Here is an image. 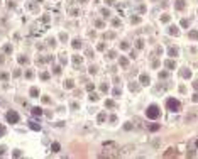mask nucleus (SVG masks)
Listing matches in <instances>:
<instances>
[{
    "label": "nucleus",
    "instance_id": "44",
    "mask_svg": "<svg viewBox=\"0 0 198 159\" xmlns=\"http://www.w3.org/2000/svg\"><path fill=\"white\" fill-rule=\"evenodd\" d=\"M95 26H97V27H103V22H102V21H97Z\"/></svg>",
    "mask_w": 198,
    "mask_h": 159
},
{
    "label": "nucleus",
    "instance_id": "28",
    "mask_svg": "<svg viewBox=\"0 0 198 159\" xmlns=\"http://www.w3.org/2000/svg\"><path fill=\"white\" fill-rule=\"evenodd\" d=\"M142 48H144V41L139 39V41H137V49H142Z\"/></svg>",
    "mask_w": 198,
    "mask_h": 159
},
{
    "label": "nucleus",
    "instance_id": "13",
    "mask_svg": "<svg viewBox=\"0 0 198 159\" xmlns=\"http://www.w3.org/2000/svg\"><path fill=\"white\" fill-rule=\"evenodd\" d=\"M59 149H61V146H59L58 142H52V144H51V151H52V152H59Z\"/></svg>",
    "mask_w": 198,
    "mask_h": 159
},
{
    "label": "nucleus",
    "instance_id": "10",
    "mask_svg": "<svg viewBox=\"0 0 198 159\" xmlns=\"http://www.w3.org/2000/svg\"><path fill=\"white\" fill-rule=\"evenodd\" d=\"M168 32H169L171 36H178V34H179V31H178V27H176V26H171V27L168 29Z\"/></svg>",
    "mask_w": 198,
    "mask_h": 159
},
{
    "label": "nucleus",
    "instance_id": "32",
    "mask_svg": "<svg viewBox=\"0 0 198 159\" xmlns=\"http://www.w3.org/2000/svg\"><path fill=\"white\" fill-rule=\"evenodd\" d=\"M124 129H125V130H130V129H132V124H129V122L124 124Z\"/></svg>",
    "mask_w": 198,
    "mask_h": 159
},
{
    "label": "nucleus",
    "instance_id": "55",
    "mask_svg": "<svg viewBox=\"0 0 198 159\" xmlns=\"http://www.w3.org/2000/svg\"><path fill=\"white\" fill-rule=\"evenodd\" d=\"M80 2H85V0H80Z\"/></svg>",
    "mask_w": 198,
    "mask_h": 159
},
{
    "label": "nucleus",
    "instance_id": "49",
    "mask_svg": "<svg viewBox=\"0 0 198 159\" xmlns=\"http://www.w3.org/2000/svg\"><path fill=\"white\" fill-rule=\"evenodd\" d=\"M166 76H168V73H164V71H163V73H159V78H166Z\"/></svg>",
    "mask_w": 198,
    "mask_h": 159
},
{
    "label": "nucleus",
    "instance_id": "12",
    "mask_svg": "<svg viewBox=\"0 0 198 159\" xmlns=\"http://www.w3.org/2000/svg\"><path fill=\"white\" fill-rule=\"evenodd\" d=\"M179 74H181L183 78H191V71H190V69H181V71H179Z\"/></svg>",
    "mask_w": 198,
    "mask_h": 159
},
{
    "label": "nucleus",
    "instance_id": "56",
    "mask_svg": "<svg viewBox=\"0 0 198 159\" xmlns=\"http://www.w3.org/2000/svg\"><path fill=\"white\" fill-rule=\"evenodd\" d=\"M39 2H42V0H39Z\"/></svg>",
    "mask_w": 198,
    "mask_h": 159
},
{
    "label": "nucleus",
    "instance_id": "27",
    "mask_svg": "<svg viewBox=\"0 0 198 159\" xmlns=\"http://www.w3.org/2000/svg\"><path fill=\"white\" fill-rule=\"evenodd\" d=\"M4 51H5V53H12V46H10V44H5V46H4Z\"/></svg>",
    "mask_w": 198,
    "mask_h": 159
},
{
    "label": "nucleus",
    "instance_id": "39",
    "mask_svg": "<svg viewBox=\"0 0 198 159\" xmlns=\"http://www.w3.org/2000/svg\"><path fill=\"white\" fill-rule=\"evenodd\" d=\"M93 88H95V86H93V85H92V83H88V85H86V90H88V91H92V90H93Z\"/></svg>",
    "mask_w": 198,
    "mask_h": 159
},
{
    "label": "nucleus",
    "instance_id": "7",
    "mask_svg": "<svg viewBox=\"0 0 198 159\" xmlns=\"http://www.w3.org/2000/svg\"><path fill=\"white\" fill-rule=\"evenodd\" d=\"M29 127H31L32 130H36V132H39V130H41V125H39L37 122H34V120H31V122H29Z\"/></svg>",
    "mask_w": 198,
    "mask_h": 159
},
{
    "label": "nucleus",
    "instance_id": "2",
    "mask_svg": "<svg viewBox=\"0 0 198 159\" xmlns=\"http://www.w3.org/2000/svg\"><path fill=\"white\" fill-rule=\"evenodd\" d=\"M146 115H147V118H157L159 117V108H157V105H151V107H147V110H146Z\"/></svg>",
    "mask_w": 198,
    "mask_h": 159
},
{
    "label": "nucleus",
    "instance_id": "42",
    "mask_svg": "<svg viewBox=\"0 0 198 159\" xmlns=\"http://www.w3.org/2000/svg\"><path fill=\"white\" fill-rule=\"evenodd\" d=\"M0 78H2V80H7L9 74H7V73H0Z\"/></svg>",
    "mask_w": 198,
    "mask_h": 159
},
{
    "label": "nucleus",
    "instance_id": "19",
    "mask_svg": "<svg viewBox=\"0 0 198 159\" xmlns=\"http://www.w3.org/2000/svg\"><path fill=\"white\" fill-rule=\"evenodd\" d=\"M176 9H179V10L185 9V0H178L176 2Z\"/></svg>",
    "mask_w": 198,
    "mask_h": 159
},
{
    "label": "nucleus",
    "instance_id": "26",
    "mask_svg": "<svg viewBox=\"0 0 198 159\" xmlns=\"http://www.w3.org/2000/svg\"><path fill=\"white\" fill-rule=\"evenodd\" d=\"M88 98H90L92 102H97V100H98V96H97L95 93H90V96H88Z\"/></svg>",
    "mask_w": 198,
    "mask_h": 159
},
{
    "label": "nucleus",
    "instance_id": "9",
    "mask_svg": "<svg viewBox=\"0 0 198 159\" xmlns=\"http://www.w3.org/2000/svg\"><path fill=\"white\" fill-rule=\"evenodd\" d=\"M164 64H166V68H168V69H174V68H176V63L173 61V59H168V61H166Z\"/></svg>",
    "mask_w": 198,
    "mask_h": 159
},
{
    "label": "nucleus",
    "instance_id": "51",
    "mask_svg": "<svg viewBox=\"0 0 198 159\" xmlns=\"http://www.w3.org/2000/svg\"><path fill=\"white\" fill-rule=\"evenodd\" d=\"M193 88H195V90H198V80H196V81H193Z\"/></svg>",
    "mask_w": 198,
    "mask_h": 159
},
{
    "label": "nucleus",
    "instance_id": "17",
    "mask_svg": "<svg viewBox=\"0 0 198 159\" xmlns=\"http://www.w3.org/2000/svg\"><path fill=\"white\" fill-rule=\"evenodd\" d=\"M81 61H83V58H81V56H75V58H73V63H75V66L81 64Z\"/></svg>",
    "mask_w": 198,
    "mask_h": 159
},
{
    "label": "nucleus",
    "instance_id": "33",
    "mask_svg": "<svg viewBox=\"0 0 198 159\" xmlns=\"http://www.w3.org/2000/svg\"><path fill=\"white\" fill-rule=\"evenodd\" d=\"M139 22H141L139 17H132V24H139Z\"/></svg>",
    "mask_w": 198,
    "mask_h": 159
},
{
    "label": "nucleus",
    "instance_id": "54",
    "mask_svg": "<svg viewBox=\"0 0 198 159\" xmlns=\"http://www.w3.org/2000/svg\"><path fill=\"white\" fill-rule=\"evenodd\" d=\"M195 144H196V147H198V141H196V142H195Z\"/></svg>",
    "mask_w": 198,
    "mask_h": 159
},
{
    "label": "nucleus",
    "instance_id": "22",
    "mask_svg": "<svg viewBox=\"0 0 198 159\" xmlns=\"http://www.w3.org/2000/svg\"><path fill=\"white\" fill-rule=\"evenodd\" d=\"M169 21H171V17H169V15H163V17H161V22H164V24H168Z\"/></svg>",
    "mask_w": 198,
    "mask_h": 159
},
{
    "label": "nucleus",
    "instance_id": "3",
    "mask_svg": "<svg viewBox=\"0 0 198 159\" xmlns=\"http://www.w3.org/2000/svg\"><path fill=\"white\" fill-rule=\"evenodd\" d=\"M7 122L9 124H17V122H19V113H17V112H14V110H10V112H7Z\"/></svg>",
    "mask_w": 198,
    "mask_h": 159
},
{
    "label": "nucleus",
    "instance_id": "6",
    "mask_svg": "<svg viewBox=\"0 0 198 159\" xmlns=\"http://www.w3.org/2000/svg\"><path fill=\"white\" fill-rule=\"evenodd\" d=\"M139 80H141V85H144V86L151 83V80H149V76H147V74H141V78H139Z\"/></svg>",
    "mask_w": 198,
    "mask_h": 159
},
{
    "label": "nucleus",
    "instance_id": "29",
    "mask_svg": "<svg viewBox=\"0 0 198 159\" xmlns=\"http://www.w3.org/2000/svg\"><path fill=\"white\" fill-rule=\"evenodd\" d=\"M129 88H130L132 91H137V90H139V86H137V85H134V83H130V85H129Z\"/></svg>",
    "mask_w": 198,
    "mask_h": 159
},
{
    "label": "nucleus",
    "instance_id": "38",
    "mask_svg": "<svg viewBox=\"0 0 198 159\" xmlns=\"http://www.w3.org/2000/svg\"><path fill=\"white\" fill-rule=\"evenodd\" d=\"M4 134H5V127H4V125H0V137H2Z\"/></svg>",
    "mask_w": 198,
    "mask_h": 159
},
{
    "label": "nucleus",
    "instance_id": "37",
    "mask_svg": "<svg viewBox=\"0 0 198 159\" xmlns=\"http://www.w3.org/2000/svg\"><path fill=\"white\" fill-rule=\"evenodd\" d=\"M41 78H42V80H49V73H42Z\"/></svg>",
    "mask_w": 198,
    "mask_h": 159
},
{
    "label": "nucleus",
    "instance_id": "46",
    "mask_svg": "<svg viewBox=\"0 0 198 159\" xmlns=\"http://www.w3.org/2000/svg\"><path fill=\"white\" fill-rule=\"evenodd\" d=\"M114 95L119 96V95H120V88H115V90H114Z\"/></svg>",
    "mask_w": 198,
    "mask_h": 159
},
{
    "label": "nucleus",
    "instance_id": "25",
    "mask_svg": "<svg viewBox=\"0 0 198 159\" xmlns=\"http://www.w3.org/2000/svg\"><path fill=\"white\" fill-rule=\"evenodd\" d=\"M97 120H98V124L105 122V113H100V115H98V118H97Z\"/></svg>",
    "mask_w": 198,
    "mask_h": 159
},
{
    "label": "nucleus",
    "instance_id": "16",
    "mask_svg": "<svg viewBox=\"0 0 198 159\" xmlns=\"http://www.w3.org/2000/svg\"><path fill=\"white\" fill-rule=\"evenodd\" d=\"M159 129H161L159 124H152V125H149V130H151V132H157Z\"/></svg>",
    "mask_w": 198,
    "mask_h": 159
},
{
    "label": "nucleus",
    "instance_id": "50",
    "mask_svg": "<svg viewBox=\"0 0 198 159\" xmlns=\"http://www.w3.org/2000/svg\"><path fill=\"white\" fill-rule=\"evenodd\" d=\"M105 4L107 5H114V0H105Z\"/></svg>",
    "mask_w": 198,
    "mask_h": 159
},
{
    "label": "nucleus",
    "instance_id": "21",
    "mask_svg": "<svg viewBox=\"0 0 198 159\" xmlns=\"http://www.w3.org/2000/svg\"><path fill=\"white\" fill-rule=\"evenodd\" d=\"M19 63H21V64H27V63H29V59H27L26 56H19Z\"/></svg>",
    "mask_w": 198,
    "mask_h": 159
},
{
    "label": "nucleus",
    "instance_id": "23",
    "mask_svg": "<svg viewBox=\"0 0 198 159\" xmlns=\"http://www.w3.org/2000/svg\"><path fill=\"white\" fill-rule=\"evenodd\" d=\"M120 64H122V66H127V64H129V61H127V58H124V56H120Z\"/></svg>",
    "mask_w": 198,
    "mask_h": 159
},
{
    "label": "nucleus",
    "instance_id": "47",
    "mask_svg": "<svg viewBox=\"0 0 198 159\" xmlns=\"http://www.w3.org/2000/svg\"><path fill=\"white\" fill-rule=\"evenodd\" d=\"M109 58H115V51H109Z\"/></svg>",
    "mask_w": 198,
    "mask_h": 159
},
{
    "label": "nucleus",
    "instance_id": "24",
    "mask_svg": "<svg viewBox=\"0 0 198 159\" xmlns=\"http://www.w3.org/2000/svg\"><path fill=\"white\" fill-rule=\"evenodd\" d=\"M105 107H109V108H112V107H115V103H114V100H107V102H105Z\"/></svg>",
    "mask_w": 198,
    "mask_h": 159
},
{
    "label": "nucleus",
    "instance_id": "45",
    "mask_svg": "<svg viewBox=\"0 0 198 159\" xmlns=\"http://www.w3.org/2000/svg\"><path fill=\"white\" fill-rule=\"evenodd\" d=\"M97 49H98V51H103V49H105V44H98Z\"/></svg>",
    "mask_w": 198,
    "mask_h": 159
},
{
    "label": "nucleus",
    "instance_id": "53",
    "mask_svg": "<svg viewBox=\"0 0 198 159\" xmlns=\"http://www.w3.org/2000/svg\"><path fill=\"white\" fill-rule=\"evenodd\" d=\"M4 152H5V147H4V146H2V147H0V156H2V154H4Z\"/></svg>",
    "mask_w": 198,
    "mask_h": 159
},
{
    "label": "nucleus",
    "instance_id": "48",
    "mask_svg": "<svg viewBox=\"0 0 198 159\" xmlns=\"http://www.w3.org/2000/svg\"><path fill=\"white\" fill-rule=\"evenodd\" d=\"M26 78H32V71H26Z\"/></svg>",
    "mask_w": 198,
    "mask_h": 159
},
{
    "label": "nucleus",
    "instance_id": "18",
    "mask_svg": "<svg viewBox=\"0 0 198 159\" xmlns=\"http://www.w3.org/2000/svg\"><path fill=\"white\" fill-rule=\"evenodd\" d=\"M71 46H73L75 49H80V48H81V41H80V39H75V41H73V44H71Z\"/></svg>",
    "mask_w": 198,
    "mask_h": 159
},
{
    "label": "nucleus",
    "instance_id": "36",
    "mask_svg": "<svg viewBox=\"0 0 198 159\" xmlns=\"http://www.w3.org/2000/svg\"><path fill=\"white\" fill-rule=\"evenodd\" d=\"M61 73V68L59 66H54V74H59Z\"/></svg>",
    "mask_w": 198,
    "mask_h": 159
},
{
    "label": "nucleus",
    "instance_id": "15",
    "mask_svg": "<svg viewBox=\"0 0 198 159\" xmlns=\"http://www.w3.org/2000/svg\"><path fill=\"white\" fill-rule=\"evenodd\" d=\"M73 86H75V85H73V81H71V80H66V81H64V88H66V90H71Z\"/></svg>",
    "mask_w": 198,
    "mask_h": 159
},
{
    "label": "nucleus",
    "instance_id": "30",
    "mask_svg": "<svg viewBox=\"0 0 198 159\" xmlns=\"http://www.w3.org/2000/svg\"><path fill=\"white\" fill-rule=\"evenodd\" d=\"M47 44L54 48V46H56V39H49V41H47Z\"/></svg>",
    "mask_w": 198,
    "mask_h": 159
},
{
    "label": "nucleus",
    "instance_id": "41",
    "mask_svg": "<svg viewBox=\"0 0 198 159\" xmlns=\"http://www.w3.org/2000/svg\"><path fill=\"white\" fill-rule=\"evenodd\" d=\"M59 39H61V41H66V39H68V36H66V34H64V32H63V34H61V36H59Z\"/></svg>",
    "mask_w": 198,
    "mask_h": 159
},
{
    "label": "nucleus",
    "instance_id": "1",
    "mask_svg": "<svg viewBox=\"0 0 198 159\" xmlns=\"http://www.w3.org/2000/svg\"><path fill=\"white\" fill-rule=\"evenodd\" d=\"M166 107L171 112H179V110H181V103H179L176 98H168V100H166Z\"/></svg>",
    "mask_w": 198,
    "mask_h": 159
},
{
    "label": "nucleus",
    "instance_id": "35",
    "mask_svg": "<svg viewBox=\"0 0 198 159\" xmlns=\"http://www.w3.org/2000/svg\"><path fill=\"white\" fill-rule=\"evenodd\" d=\"M188 24H190V22L186 21V19H183V21H181V26H183V27H188Z\"/></svg>",
    "mask_w": 198,
    "mask_h": 159
},
{
    "label": "nucleus",
    "instance_id": "31",
    "mask_svg": "<svg viewBox=\"0 0 198 159\" xmlns=\"http://www.w3.org/2000/svg\"><path fill=\"white\" fill-rule=\"evenodd\" d=\"M88 71L92 73V74H95V73H97V68H95V66H90V68H88Z\"/></svg>",
    "mask_w": 198,
    "mask_h": 159
},
{
    "label": "nucleus",
    "instance_id": "34",
    "mask_svg": "<svg viewBox=\"0 0 198 159\" xmlns=\"http://www.w3.org/2000/svg\"><path fill=\"white\" fill-rule=\"evenodd\" d=\"M120 49H129V44H127V42H122V44H120Z\"/></svg>",
    "mask_w": 198,
    "mask_h": 159
},
{
    "label": "nucleus",
    "instance_id": "52",
    "mask_svg": "<svg viewBox=\"0 0 198 159\" xmlns=\"http://www.w3.org/2000/svg\"><path fill=\"white\" fill-rule=\"evenodd\" d=\"M193 102H198V93H195V95H193Z\"/></svg>",
    "mask_w": 198,
    "mask_h": 159
},
{
    "label": "nucleus",
    "instance_id": "43",
    "mask_svg": "<svg viewBox=\"0 0 198 159\" xmlns=\"http://www.w3.org/2000/svg\"><path fill=\"white\" fill-rule=\"evenodd\" d=\"M100 90H102V91H109V86H107V85H102Z\"/></svg>",
    "mask_w": 198,
    "mask_h": 159
},
{
    "label": "nucleus",
    "instance_id": "14",
    "mask_svg": "<svg viewBox=\"0 0 198 159\" xmlns=\"http://www.w3.org/2000/svg\"><path fill=\"white\" fill-rule=\"evenodd\" d=\"M29 93H31V96H32V98H37V96H39V90H37V88H31V91H29Z\"/></svg>",
    "mask_w": 198,
    "mask_h": 159
},
{
    "label": "nucleus",
    "instance_id": "20",
    "mask_svg": "<svg viewBox=\"0 0 198 159\" xmlns=\"http://www.w3.org/2000/svg\"><path fill=\"white\" fill-rule=\"evenodd\" d=\"M188 37H190V39H198V31H191V32L188 34Z\"/></svg>",
    "mask_w": 198,
    "mask_h": 159
},
{
    "label": "nucleus",
    "instance_id": "40",
    "mask_svg": "<svg viewBox=\"0 0 198 159\" xmlns=\"http://www.w3.org/2000/svg\"><path fill=\"white\" fill-rule=\"evenodd\" d=\"M14 156H15V157H21L22 152H21V151H14Z\"/></svg>",
    "mask_w": 198,
    "mask_h": 159
},
{
    "label": "nucleus",
    "instance_id": "11",
    "mask_svg": "<svg viewBox=\"0 0 198 159\" xmlns=\"http://www.w3.org/2000/svg\"><path fill=\"white\" fill-rule=\"evenodd\" d=\"M168 54H169L171 58H176V56H178V48H169V49H168Z\"/></svg>",
    "mask_w": 198,
    "mask_h": 159
},
{
    "label": "nucleus",
    "instance_id": "4",
    "mask_svg": "<svg viewBox=\"0 0 198 159\" xmlns=\"http://www.w3.org/2000/svg\"><path fill=\"white\" fill-rule=\"evenodd\" d=\"M196 118H198V110H191V112L186 115V122H188V124H191V122H195V120H196Z\"/></svg>",
    "mask_w": 198,
    "mask_h": 159
},
{
    "label": "nucleus",
    "instance_id": "5",
    "mask_svg": "<svg viewBox=\"0 0 198 159\" xmlns=\"http://www.w3.org/2000/svg\"><path fill=\"white\" fill-rule=\"evenodd\" d=\"M173 156L176 157V156H178V152H176V149H174V147H169V149L164 152V157H173Z\"/></svg>",
    "mask_w": 198,
    "mask_h": 159
},
{
    "label": "nucleus",
    "instance_id": "8",
    "mask_svg": "<svg viewBox=\"0 0 198 159\" xmlns=\"http://www.w3.org/2000/svg\"><path fill=\"white\" fill-rule=\"evenodd\" d=\"M42 113H44V112H42V108H39V107H34V108H32V115H34V117H41Z\"/></svg>",
    "mask_w": 198,
    "mask_h": 159
}]
</instances>
